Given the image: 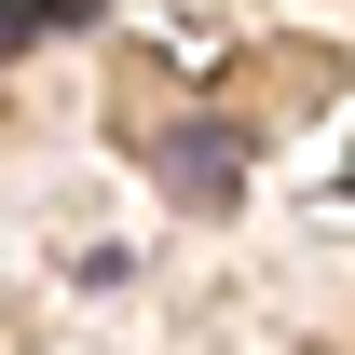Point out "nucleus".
Here are the masks:
<instances>
[{
	"instance_id": "obj_1",
	"label": "nucleus",
	"mask_w": 355,
	"mask_h": 355,
	"mask_svg": "<svg viewBox=\"0 0 355 355\" xmlns=\"http://www.w3.org/2000/svg\"><path fill=\"white\" fill-rule=\"evenodd\" d=\"M150 164H164L178 205H205V219H219L232 191H246V137H232V123H178V137H150Z\"/></svg>"
}]
</instances>
